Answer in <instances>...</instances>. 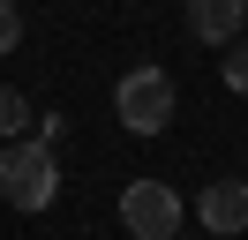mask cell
<instances>
[{
	"label": "cell",
	"mask_w": 248,
	"mask_h": 240,
	"mask_svg": "<svg viewBox=\"0 0 248 240\" xmlns=\"http://www.w3.org/2000/svg\"><path fill=\"white\" fill-rule=\"evenodd\" d=\"M16 45H23V8L0 0V53H16Z\"/></svg>",
	"instance_id": "obj_8"
},
{
	"label": "cell",
	"mask_w": 248,
	"mask_h": 240,
	"mask_svg": "<svg viewBox=\"0 0 248 240\" xmlns=\"http://www.w3.org/2000/svg\"><path fill=\"white\" fill-rule=\"evenodd\" d=\"M226 90H233V98H248V38L226 45Z\"/></svg>",
	"instance_id": "obj_7"
},
{
	"label": "cell",
	"mask_w": 248,
	"mask_h": 240,
	"mask_svg": "<svg viewBox=\"0 0 248 240\" xmlns=\"http://www.w3.org/2000/svg\"><path fill=\"white\" fill-rule=\"evenodd\" d=\"M196 218H203V233H211V240L248 233V180H211V188L196 195Z\"/></svg>",
	"instance_id": "obj_4"
},
{
	"label": "cell",
	"mask_w": 248,
	"mask_h": 240,
	"mask_svg": "<svg viewBox=\"0 0 248 240\" xmlns=\"http://www.w3.org/2000/svg\"><path fill=\"white\" fill-rule=\"evenodd\" d=\"M203 240H211V233H203Z\"/></svg>",
	"instance_id": "obj_9"
},
{
	"label": "cell",
	"mask_w": 248,
	"mask_h": 240,
	"mask_svg": "<svg viewBox=\"0 0 248 240\" xmlns=\"http://www.w3.org/2000/svg\"><path fill=\"white\" fill-rule=\"evenodd\" d=\"M241 23H248V0H188V30L203 45H233Z\"/></svg>",
	"instance_id": "obj_5"
},
{
	"label": "cell",
	"mask_w": 248,
	"mask_h": 240,
	"mask_svg": "<svg viewBox=\"0 0 248 240\" xmlns=\"http://www.w3.org/2000/svg\"><path fill=\"white\" fill-rule=\"evenodd\" d=\"M113 113H121L128 135H158L173 120V75L166 68H128L121 83H113Z\"/></svg>",
	"instance_id": "obj_2"
},
{
	"label": "cell",
	"mask_w": 248,
	"mask_h": 240,
	"mask_svg": "<svg viewBox=\"0 0 248 240\" xmlns=\"http://www.w3.org/2000/svg\"><path fill=\"white\" fill-rule=\"evenodd\" d=\"M0 195L16 210H53L61 195V165H53V143L23 135V143H0Z\"/></svg>",
	"instance_id": "obj_1"
},
{
	"label": "cell",
	"mask_w": 248,
	"mask_h": 240,
	"mask_svg": "<svg viewBox=\"0 0 248 240\" xmlns=\"http://www.w3.org/2000/svg\"><path fill=\"white\" fill-rule=\"evenodd\" d=\"M31 105H23V90H8V83H0V143H23V128H31Z\"/></svg>",
	"instance_id": "obj_6"
},
{
	"label": "cell",
	"mask_w": 248,
	"mask_h": 240,
	"mask_svg": "<svg viewBox=\"0 0 248 240\" xmlns=\"http://www.w3.org/2000/svg\"><path fill=\"white\" fill-rule=\"evenodd\" d=\"M121 225H128V240H181V195H173V180H128L121 188Z\"/></svg>",
	"instance_id": "obj_3"
}]
</instances>
